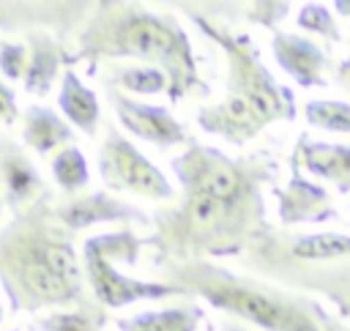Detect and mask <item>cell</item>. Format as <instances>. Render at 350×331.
Segmentation results:
<instances>
[{
    "instance_id": "6da1fadb",
    "label": "cell",
    "mask_w": 350,
    "mask_h": 331,
    "mask_svg": "<svg viewBox=\"0 0 350 331\" xmlns=\"http://www.w3.org/2000/svg\"><path fill=\"white\" fill-rule=\"evenodd\" d=\"M68 57L71 68L85 63L88 74H96L104 60L112 63L126 57L161 68L167 74L170 104L211 93V85L200 74V60L178 16L153 11L148 5L93 3L88 19L74 36Z\"/></svg>"
},
{
    "instance_id": "7a4b0ae2",
    "label": "cell",
    "mask_w": 350,
    "mask_h": 331,
    "mask_svg": "<svg viewBox=\"0 0 350 331\" xmlns=\"http://www.w3.org/2000/svg\"><path fill=\"white\" fill-rule=\"evenodd\" d=\"M0 287L14 315L68 309L88 298L74 233L57 219L52 194L0 227Z\"/></svg>"
},
{
    "instance_id": "3957f363",
    "label": "cell",
    "mask_w": 350,
    "mask_h": 331,
    "mask_svg": "<svg viewBox=\"0 0 350 331\" xmlns=\"http://www.w3.org/2000/svg\"><path fill=\"white\" fill-rule=\"evenodd\" d=\"M197 30L224 52L227 60V93L216 104L197 109V126L208 137H219L232 148H243L271 123L293 120L298 104L290 88H284L265 66L257 44L246 33H235L216 25L208 14L186 11Z\"/></svg>"
},
{
    "instance_id": "277c9868",
    "label": "cell",
    "mask_w": 350,
    "mask_h": 331,
    "mask_svg": "<svg viewBox=\"0 0 350 331\" xmlns=\"http://www.w3.org/2000/svg\"><path fill=\"white\" fill-rule=\"evenodd\" d=\"M161 271L167 276L164 282L178 284L186 295H200L227 317L262 331H350L320 301L287 293L213 260L161 265Z\"/></svg>"
},
{
    "instance_id": "5b68a950",
    "label": "cell",
    "mask_w": 350,
    "mask_h": 331,
    "mask_svg": "<svg viewBox=\"0 0 350 331\" xmlns=\"http://www.w3.org/2000/svg\"><path fill=\"white\" fill-rule=\"evenodd\" d=\"M249 276L306 298H325L336 309L350 304V233L268 230L241 257Z\"/></svg>"
},
{
    "instance_id": "8992f818",
    "label": "cell",
    "mask_w": 350,
    "mask_h": 331,
    "mask_svg": "<svg viewBox=\"0 0 350 331\" xmlns=\"http://www.w3.org/2000/svg\"><path fill=\"white\" fill-rule=\"evenodd\" d=\"M145 249V238L137 235L131 227H120L112 233H96L82 241V271L88 290L96 304L104 309H123L137 301H164L175 295H186L178 284L137 279L123 271L120 265H137Z\"/></svg>"
},
{
    "instance_id": "52a82bcc",
    "label": "cell",
    "mask_w": 350,
    "mask_h": 331,
    "mask_svg": "<svg viewBox=\"0 0 350 331\" xmlns=\"http://www.w3.org/2000/svg\"><path fill=\"white\" fill-rule=\"evenodd\" d=\"M98 178L107 186V191L118 194H134L153 202H175L178 191L126 134H120L115 120L104 123V137L98 145Z\"/></svg>"
},
{
    "instance_id": "ba28073f",
    "label": "cell",
    "mask_w": 350,
    "mask_h": 331,
    "mask_svg": "<svg viewBox=\"0 0 350 331\" xmlns=\"http://www.w3.org/2000/svg\"><path fill=\"white\" fill-rule=\"evenodd\" d=\"M107 101L115 112V123L142 142H150L161 150L191 142L186 126L164 104H148V101L131 98L112 88H107Z\"/></svg>"
},
{
    "instance_id": "9c48e42d",
    "label": "cell",
    "mask_w": 350,
    "mask_h": 331,
    "mask_svg": "<svg viewBox=\"0 0 350 331\" xmlns=\"http://www.w3.org/2000/svg\"><path fill=\"white\" fill-rule=\"evenodd\" d=\"M276 200V219L282 227H298V224H331L339 219V208L331 197V191L309 178L298 164L290 161V178L284 186L271 189Z\"/></svg>"
},
{
    "instance_id": "30bf717a",
    "label": "cell",
    "mask_w": 350,
    "mask_h": 331,
    "mask_svg": "<svg viewBox=\"0 0 350 331\" xmlns=\"http://www.w3.org/2000/svg\"><path fill=\"white\" fill-rule=\"evenodd\" d=\"M55 213L63 222V227L71 230L74 235L79 230L98 227V224H120V227L150 224V216L142 208L109 191H82L66 200H55Z\"/></svg>"
},
{
    "instance_id": "8fae6325",
    "label": "cell",
    "mask_w": 350,
    "mask_h": 331,
    "mask_svg": "<svg viewBox=\"0 0 350 331\" xmlns=\"http://www.w3.org/2000/svg\"><path fill=\"white\" fill-rule=\"evenodd\" d=\"M271 52L276 66L301 88H325L328 74L336 71L331 52L304 33L276 30L271 36Z\"/></svg>"
},
{
    "instance_id": "7c38bea8",
    "label": "cell",
    "mask_w": 350,
    "mask_h": 331,
    "mask_svg": "<svg viewBox=\"0 0 350 331\" xmlns=\"http://www.w3.org/2000/svg\"><path fill=\"white\" fill-rule=\"evenodd\" d=\"M88 3H0V30H22L25 38L44 27H55L63 41L74 25L82 27L90 11Z\"/></svg>"
},
{
    "instance_id": "4fadbf2b",
    "label": "cell",
    "mask_w": 350,
    "mask_h": 331,
    "mask_svg": "<svg viewBox=\"0 0 350 331\" xmlns=\"http://www.w3.org/2000/svg\"><path fill=\"white\" fill-rule=\"evenodd\" d=\"M0 191L14 213L52 194L33 159L8 137H0Z\"/></svg>"
},
{
    "instance_id": "5bb4252c",
    "label": "cell",
    "mask_w": 350,
    "mask_h": 331,
    "mask_svg": "<svg viewBox=\"0 0 350 331\" xmlns=\"http://www.w3.org/2000/svg\"><path fill=\"white\" fill-rule=\"evenodd\" d=\"M309 178L331 183L336 191H350V142H325L312 140L306 131L298 134V142L290 156Z\"/></svg>"
},
{
    "instance_id": "9a60e30c",
    "label": "cell",
    "mask_w": 350,
    "mask_h": 331,
    "mask_svg": "<svg viewBox=\"0 0 350 331\" xmlns=\"http://www.w3.org/2000/svg\"><path fill=\"white\" fill-rule=\"evenodd\" d=\"M25 41H27V49H30V60H27V71H25L22 88H25L27 96L44 98L55 88V82L60 85L63 71L71 68L68 47L57 36H49L46 30L30 33Z\"/></svg>"
},
{
    "instance_id": "2e32d148",
    "label": "cell",
    "mask_w": 350,
    "mask_h": 331,
    "mask_svg": "<svg viewBox=\"0 0 350 331\" xmlns=\"http://www.w3.org/2000/svg\"><path fill=\"white\" fill-rule=\"evenodd\" d=\"M57 109L66 118V123L74 131H82L85 137H98V129L104 126L101 101L93 88L85 85L77 68H66L57 85Z\"/></svg>"
},
{
    "instance_id": "e0dca14e",
    "label": "cell",
    "mask_w": 350,
    "mask_h": 331,
    "mask_svg": "<svg viewBox=\"0 0 350 331\" xmlns=\"http://www.w3.org/2000/svg\"><path fill=\"white\" fill-rule=\"evenodd\" d=\"M22 120V142L36 156L57 153L66 145H74V129L66 123L60 112L46 104H27L19 115Z\"/></svg>"
},
{
    "instance_id": "ac0fdd59",
    "label": "cell",
    "mask_w": 350,
    "mask_h": 331,
    "mask_svg": "<svg viewBox=\"0 0 350 331\" xmlns=\"http://www.w3.org/2000/svg\"><path fill=\"white\" fill-rule=\"evenodd\" d=\"M205 309L197 304L164 306V309H142L129 317H118V331H197L202 326Z\"/></svg>"
},
{
    "instance_id": "d6986e66",
    "label": "cell",
    "mask_w": 350,
    "mask_h": 331,
    "mask_svg": "<svg viewBox=\"0 0 350 331\" xmlns=\"http://www.w3.org/2000/svg\"><path fill=\"white\" fill-rule=\"evenodd\" d=\"M107 323H109L107 309L101 304H96L93 295H88L77 306L52 309V312L36 317L33 328L36 331H104Z\"/></svg>"
},
{
    "instance_id": "ffe728a7",
    "label": "cell",
    "mask_w": 350,
    "mask_h": 331,
    "mask_svg": "<svg viewBox=\"0 0 350 331\" xmlns=\"http://www.w3.org/2000/svg\"><path fill=\"white\" fill-rule=\"evenodd\" d=\"M107 88L120 90L126 96H159L167 93V74L153 66H109L107 77H101Z\"/></svg>"
},
{
    "instance_id": "44dd1931",
    "label": "cell",
    "mask_w": 350,
    "mask_h": 331,
    "mask_svg": "<svg viewBox=\"0 0 350 331\" xmlns=\"http://www.w3.org/2000/svg\"><path fill=\"white\" fill-rule=\"evenodd\" d=\"M49 172L55 178V183L60 186V191L66 197L82 194L90 183V167H88V156L82 153V148L77 145H66L60 148L52 161H49Z\"/></svg>"
},
{
    "instance_id": "7402d4cb",
    "label": "cell",
    "mask_w": 350,
    "mask_h": 331,
    "mask_svg": "<svg viewBox=\"0 0 350 331\" xmlns=\"http://www.w3.org/2000/svg\"><path fill=\"white\" fill-rule=\"evenodd\" d=\"M304 120L328 134H350V101L342 98H306Z\"/></svg>"
},
{
    "instance_id": "603a6c76",
    "label": "cell",
    "mask_w": 350,
    "mask_h": 331,
    "mask_svg": "<svg viewBox=\"0 0 350 331\" xmlns=\"http://www.w3.org/2000/svg\"><path fill=\"white\" fill-rule=\"evenodd\" d=\"M295 27L312 36L325 38L328 44H339L342 41V30L336 25L334 11L325 3H304L295 14Z\"/></svg>"
},
{
    "instance_id": "cb8c5ba5",
    "label": "cell",
    "mask_w": 350,
    "mask_h": 331,
    "mask_svg": "<svg viewBox=\"0 0 350 331\" xmlns=\"http://www.w3.org/2000/svg\"><path fill=\"white\" fill-rule=\"evenodd\" d=\"M27 60H30L27 41L0 38V77H3L8 85L16 82V79H25Z\"/></svg>"
},
{
    "instance_id": "d4e9b609",
    "label": "cell",
    "mask_w": 350,
    "mask_h": 331,
    "mask_svg": "<svg viewBox=\"0 0 350 331\" xmlns=\"http://www.w3.org/2000/svg\"><path fill=\"white\" fill-rule=\"evenodd\" d=\"M290 11H293V3H284V0H260V3H249L246 5L243 19L276 33L279 25L290 16Z\"/></svg>"
},
{
    "instance_id": "484cf974",
    "label": "cell",
    "mask_w": 350,
    "mask_h": 331,
    "mask_svg": "<svg viewBox=\"0 0 350 331\" xmlns=\"http://www.w3.org/2000/svg\"><path fill=\"white\" fill-rule=\"evenodd\" d=\"M19 115H22V109H19V104H16V93H14V88L0 77V123L11 126Z\"/></svg>"
},
{
    "instance_id": "4316f807",
    "label": "cell",
    "mask_w": 350,
    "mask_h": 331,
    "mask_svg": "<svg viewBox=\"0 0 350 331\" xmlns=\"http://www.w3.org/2000/svg\"><path fill=\"white\" fill-rule=\"evenodd\" d=\"M334 77H336V82H339L342 88H350V55H347L342 63H336Z\"/></svg>"
},
{
    "instance_id": "83f0119b",
    "label": "cell",
    "mask_w": 350,
    "mask_h": 331,
    "mask_svg": "<svg viewBox=\"0 0 350 331\" xmlns=\"http://www.w3.org/2000/svg\"><path fill=\"white\" fill-rule=\"evenodd\" d=\"M216 328H219V331H254L252 326H246V323H241V320H235V317H221Z\"/></svg>"
},
{
    "instance_id": "f1b7e54d",
    "label": "cell",
    "mask_w": 350,
    "mask_h": 331,
    "mask_svg": "<svg viewBox=\"0 0 350 331\" xmlns=\"http://www.w3.org/2000/svg\"><path fill=\"white\" fill-rule=\"evenodd\" d=\"M334 14H339V16H350V3H347V0H336V3H334Z\"/></svg>"
},
{
    "instance_id": "f546056e",
    "label": "cell",
    "mask_w": 350,
    "mask_h": 331,
    "mask_svg": "<svg viewBox=\"0 0 350 331\" xmlns=\"http://www.w3.org/2000/svg\"><path fill=\"white\" fill-rule=\"evenodd\" d=\"M336 315H339V317H350V304H345L342 309H336Z\"/></svg>"
},
{
    "instance_id": "4dcf8cb0",
    "label": "cell",
    "mask_w": 350,
    "mask_h": 331,
    "mask_svg": "<svg viewBox=\"0 0 350 331\" xmlns=\"http://www.w3.org/2000/svg\"><path fill=\"white\" fill-rule=\"evenodd\" d=\"M3 205H5V200H3V191H0V213H3Z\"/></svg>"
},
{
    "instance_id": "1f68e13d",
    "label": "cell",
    "mask_w": 350,
    "mask_h": 331,
    "mask_svg": "<svg viewBox=\"0 0 350 331\" xmlns=\"http://www.w3.org/2000/svg\"><path fill=\"white\" fill-rule=\"evenodd\" d=\"M0 323H3V301H0Z\"/></svg>"
},
{
    "instance_id": "d6a6232c",
    "label": "cell",
    "mask_w": 350,
    "mask_h": 331,
    "mask_svg": "<svg viewBox=\"0 0 350 331\" xmlns=\"http://www.w3.org/2000/svg\"><path fill=\"white\" fill-rule=\"evenodd\" d=\"M205 331H216V328H213V326H211V323H208V328H205Z\"/></svg>"
},
{
    "instance_id": "836d02e7",
    "label": "cell",
    "mask_w": 350,
    "mask_h": 331,
    "mask_svg": "<svg viewBox=\"0 0 350 331\" xmlns=\"http://www.w3.org/2000/svg\"><path fill=\"white\" fill-rule=\"evenodd\" d=\"M8 331H22V328H8Z\"/></svg>"
}]
</instances>
